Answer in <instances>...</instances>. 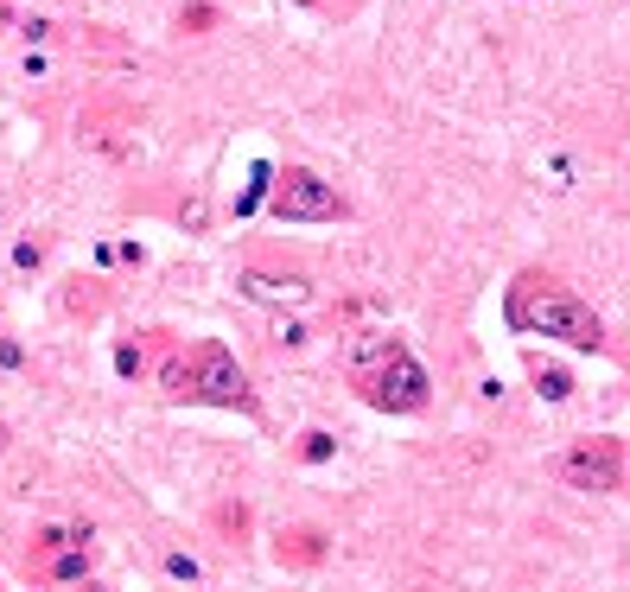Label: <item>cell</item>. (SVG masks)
Returning a JSON list of instances; mask_svg holds the SVG:
<instances>
[{"label":"cell","instance_id":"1","mask_svg":"<svg viewBox=\"0 0 630 592\" xmlns=\"http://www.w3.org/2000/svg\"><path fill=\"white\" fill-rule=\"evenodd\" d=\"M510 325L516 332H541V338H560L573 351H605V325L573 287H560L554 274H522L510 287Z\"/></svg>","mask_w":630,"mask_h":592},{"label":"cell","instance_id":"2","mask_svg":"<svg viewBox=\"0 0 630 592\" xmlns=\"http://www.w3.org/2000/svg\"><path fill=\"white\" fill-rule=\"evenodd\" d=\"M344 363H350V389L370 408H382V414H420L427 408V370L414 363V351L401 338L363 332Z\"/></svg>","mask_w":630,"mask_h":592},{"label":"cell","instance_id":"3","mask_svg":"<svg viewBox=\"0 0 630 592\" xmlns=\"http://www.w3.org/2000/svg\"><path fill=\"white\" fill-rule=\"evenodd\" d=\"M160 389L166 402H210V408H242L255 414V389H249V370L223 351L217 338L191 344V351H172L166 370H160Z\"/></svg>","mask_w":630,"mask_h":592},{"label":"cell","instance_id":"4","mask_svg":"<svg viewBox=\"0 0 630 592\" xmlns=\"http://www.w3.org/2000/svg\"><path fill=\"white\" fill-rule=\"evenodd\" d=\"M560 478L573 484V491H618L624 478V446L618 440H580L560 459Z\"/></svg>","mask_w":630,"mask_h":592},{"label":"cell","instance_id":"5","mask_svg":"<svg viewBox=\"0 0 630 592\" xmlns=\"http://www.w3.org/2000/svg\"><path fill=\"white\" fill-rule=\"evenodd\" d=\"M274 211L293 217V223H325V217H344V198L319 179V172H287L280 191H274Z\"/></svg>","mask_w":630,"mask_h":592},{"label":"cell","instance_id":"6","mask_svg":"<svg viewBox=\"0 0 630 592\" xmlns=\"http://www.w3.org/2000/svg\"><path fill=\"white\" fill-rule=\"evenodd\" d=\"M26 580L32 586H77V580H90V542L26 548Z\"/></svg>","mask_w":630,"mask_h":592},{"label":"cell","instance_id":"7","mask_svg":"<svg viewBox=\"0 0 630 592\" xmlns=\"http://www.w3.org/2000/svg\"><path fill=\"white\" fill-rule=\"evenodd\" d=\"M242 293L261 306H306L312 300V287L300 281V274H268V268H249L242 274Z\"/></svg>","mask_w":630,"mask_h":592},{"label":"cell","instance_id":"8","mask_svg":"<svg viewBox=\"0 0 630 592\" xmlns=\"http://www.w3.org/2000/svg\"><path fill=\"white\" fill-rule=\"evenodd\" d=\"M280 561H300V567H312V561H325V535L319 529H280Z\"/></svg>","mask_w":630,"mask_h":592},{"label":"cell","instance_id":"9","mask_svg":"<svg viewBox=\"0 0 630 592\" xmlns=\"http://www.w3.org/2000/svg\"><path fill=\"white\" fill-rule=\"evenodd\" d=\"M70 293H64V312H70V319H77V312H83V319H96V312H102V293H96V281H64Z\"/></svg>","mask_w":630,"mask_h":592},{"label":"cell","instance_id":"10","mask_svg":"<svg viewBox=\"0 0 630 592\" xmlns=\"http://www.w3.org/2000/svg\"><path fill=\"white\" fill-rule=\"evenodd\" d=\"M13 268H20V274H39L45 268V236H20V242H13Z\"/></svg>","mask_w":630,"mask_h":592},{"label":"cell","instance_id":"11","mask_svg":"<svg viewBox=\"0 0 630 592\" xmlns=\"http://www.w3.org/2000/svg\"><path fill=\"white\" fill-rule=\"evenodd\" d=\"M300 459H312V465L331 459V433H306V440H300Z\"/></svg>","mask_w":630,"mask_h":592},{"label":"cell","instance_id":"12","mask_svg":"<svg viewBox=\"0 0 630 592\" xmlns=\"http://www.w3.org/2000/svg\"><path fill=\"white\" fill-rule=\"evenodd\" d=\"M26 363V344H13V338H0V370H20Z\"/></svg>","mask_w":630,"mask_h":592},{"label":"cell","instance_id":"13","mask_svg":"<svg viewBox=\"0 0 630 592\" xmlns=\"http://www.w3.org/2000/svg\"><path fill=\"white\" fill-rule=\"evenodd\" d=\"M166 573H172V580H198V567H191L185 554H166Z\"/></svg>","mask_w":630,"mask_h":592},{"label":"cell","instance_id":"14","mask_svg":"<svg viewBox=\"0 0 630 592\" xmlns=\"http://www.w3.org/2000/svg\"><path fill=\"white\" fill-rule=\"evenodd\" d=\"M64 592H109V586H96V580H77V586H64Z\"/></svg>","mask_w":630,"mask_h":592},{"label":"cell","instance_id":"15","mask_svg":"<svg viewBox=\"0 0 630 592\" xmlns=\"http://www.w3.org/2000/svg\"><path fill=\"white\" fill-rule=\"evenodd\" d=\"M7 446H13V427H7V421H0V452H7Z\"/></svg>","mask_w":630,"mask_h":592},{"label":"cell","instance_id":"16","mask_svg":"<svg viewBox=\"0 0 630 592\" xmlns=\"http://www.w3.org/2000/svg\"><path fill=\"white\" fill-rule=\"evenodd\" d=\"M0 211H7V204H0Z\"/></svg>","mask_w":630,"mask_h":592}]
</instances>
